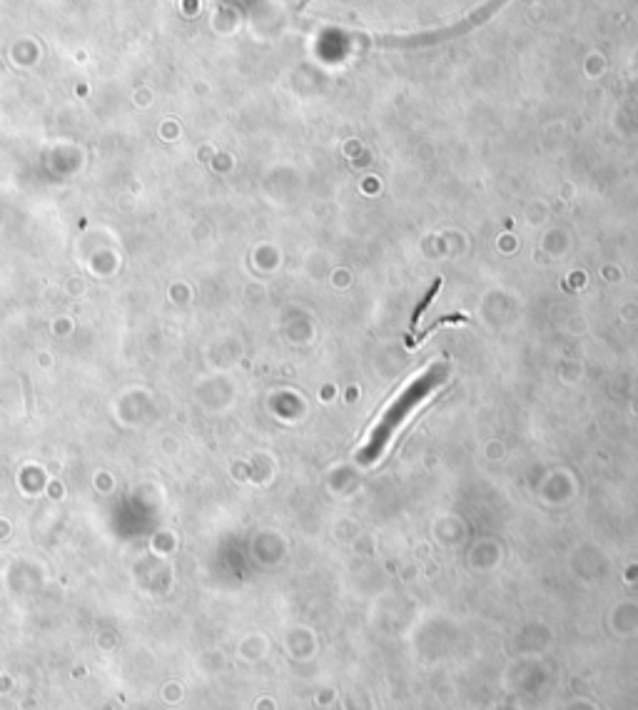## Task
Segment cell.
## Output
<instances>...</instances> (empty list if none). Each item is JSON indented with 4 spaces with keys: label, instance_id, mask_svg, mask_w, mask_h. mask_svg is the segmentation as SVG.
<instances>
[{
    "label": "cell",
    "instance_id": "1",
    "mask_svg": "<svg viewBox=\"0 0 638 710\" xmlns=\"http://www.w3.org/2000/svg\"><path fill=\"white\" fill-rule=\"evenodd\" d=\"M444 382V369L442 367H432L429 372L419 374L417 379H414L412 384H409L407 389H404L402 394H399L397 399H394L392 404H389V409L384 412V417L379 419V424L374 426L372 436H369L367 446H364L362 451H359V461L362 464H369V461L379 459L384 451V446L389 444V439H392L394 434H397V429L409 419V414L414 412V409L419 407V404L424 402V399L429 397V394L434 392V389L439 387V384Z\"/></svg>",
    "mask_w": 638,
    "mask_h": 710
},
{
    "label": "cell",
    "instance_id": "2",
    "mask_svg": "<svg viewBox=\"0 0 638 710\" xmlns=\"http://www.w3.org/2000/svg\"><path fill=\"white\" fill-rule=\"evenodd\" d=\"M439 287H442V280H437V282L432 284V289H429V292L424 294V299H422V302H419V307L414 309V317H412V324H409V337H407V339H412V337H414V332H417V324L422 322L424 312H427L429 304H432V302H434V297H437Z\"/></svg>",
    "mask_w": 638,
    "mask_h": 710
}]
</instances>
